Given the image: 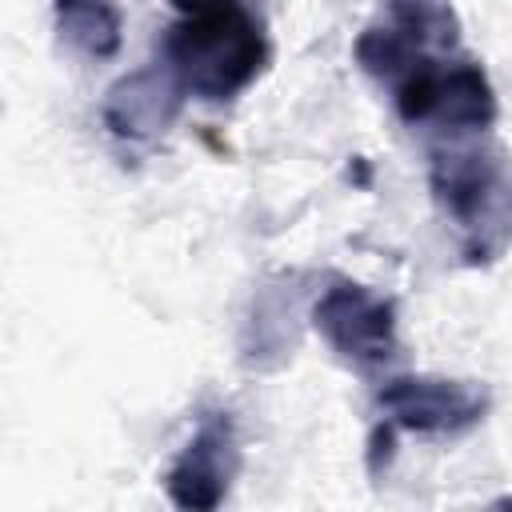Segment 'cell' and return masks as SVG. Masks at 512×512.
Here are the masks:
<instances>
[{
  "mask_svg": "<svg viewBox=\"0 0 512 512\" xmlns=\"http://www.w3.org/2000/svg\"><path fill=\"white\" fill-rule=\"evenodd\" d=\"M272 44L264 16L248 0H208L164 32L160 60L188 96L204 104L236 100L268 68Z\"/></svg>",
  "mask_w": 512,
  "mask_h": 512,
  "instance_id": "1",
  "label": "cell"
},
{
  "mask_svg": "<svg viewBox=\"0 0 512 512\" xmlns=\"http://www.w3.org/2000/svg\"><path fill=\"white\" fill-rule=\"evenodd\" d=\"M428 188L456 224L468 264H488L512 244V160L500 148L448 140L428 152Z\"/></svg>",
  "mask_w": 512,
  "mask_h": 512,
  "instance_id": "2",
  "label": "cell"
},
{
  "mask_svg": "<svg viewBox=\"0 0 512 512\" xmlns=\"http://www.w3.org/2000/svg\"><path fill=\"white\" fill-rule=\"evenodd\" d=\"M392 104L408 128L440 132L448 140L488 132L496 124V92L484 64L456 52L404 72L392 84Z\"/></svg>",
  "mask_w": 512,
  "mask_h": 512,
  "instance_id": "3",
  "label": "cell"
},
{
  "mask_svg": "<svg viewBox=\"0 0 512 512\" xmlns=\"http://www.w3.org/2000/svg\"><path fill=\"white\" fill-rule=\"evenodd\" d=\"M460 48V16L448 0H380V12L360 28L352 56L384 84H396L424 60Z\"/></svg>",
  "mask_w": 512,
  "mask_h": 512,
  "instance_id": "4",
  "label": "cell"
},
{
  "mask_svg": "<svg viewBox=\"0 0 512 512\" xmlns=\"http://www.w3.org/2000/svg\"><path fill=\"white\" fill-rule=\"evenodd\" d=\"M312 324L328 340L336 360L356 372H376L400 356L396 304L360 280L332 276L312 304Z\"/></svg>",
  "mask_w": 512,
  "mask_h": 512,
  "instance_id": "5",
  "label": "cell"
},
{
  "mask_svg": "<svg viewBox=\"0 0 512 512\" xmlns=\"http://www.w3.org/2000/svg\"><path fill=\"white\" fill-rule=\"evenodd\" d=\"M488 388L448 376H388L376 408L388 424L420 436H460L488 416Z\"/></svg>",
  "mask_w": 512,
  "mask_h": 512,
  "instance_id": "6",
  "label": "cell"
},
{
  "mask_svg": "<svg viewBox=\"0 0 512 512\" xmlns=\"http://www.w3.org/2000/svg\"><path fill=\"white\" fill-rule=\"evenodd\" d=\"M236 472H240V444H236L232 416L212 412L200 420L192 440L180 448V456L164 472V492L176 508L212 512L224 504Z\"/></svg>",
  "mask_w": 512,
  "mask_h": 512,
  "instance_id": "7",
  "label": "cell"
},
{
  "mask_svg": "<svg viewBox=\"0 0 512 512\" xmlns=\"http://www.w3.org/2000/svg\"><path fill=\"white\" fill-rule=\"evenodd\" d=\"M184 100H188V92L176 80V72L164 60H152V64L120 76L104 92L100 120L116 140H156L176 124Z\"/></svg>",
  "mask_w": 512,
  "mask_h": 512,
  "instance_id": "8",
  "label": "cell"
},
{
  "mask_svg": "<svg viewBox=\"0 0 512 512\" xmlns=\"http://www.w3.org/2000/svg\"><path fill=\"white\" fill-rule=\"evenodd\" d=\"M52 20L56 36L88 60H112L124 44L116 0H52Z\"/></svg>",
  "mask_w": 512,
  "mask_h": 512,
  "instance_id": "9",
  "label": "cell"
},
{
  "mask_svg": "<svg viewBox=\"0 0 512 512\" xmlns=\"http://www.w3.org/2000/svg\"><path fill=\"white\" fill-rule=\"evenodd\" d=\"M168 4H172V8H180V12L188 16V12H196V8H204L208 0H168Z\"/></svg>",
  "mask_w": 512,
  "mask_h": 512,
  "instance_id": "10",
  "label": "cell"
}]
</instances>
